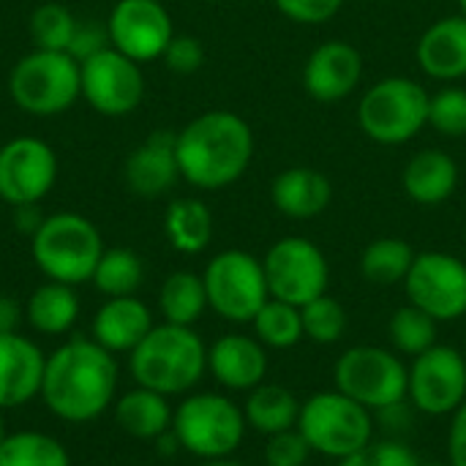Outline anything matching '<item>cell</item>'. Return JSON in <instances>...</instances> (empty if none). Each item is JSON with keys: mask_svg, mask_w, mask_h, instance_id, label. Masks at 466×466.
Masks as SVG:
<instances>
[{"mask_svg": "<svg viewBox=\"0 0 466 466\" xmlns=\"http://www.w3.org/2000/svg\"><path fill=\"white\" fill-rule=\"evenodd\" d=\"M115 388L117 363L98 341L74 339L46 358L41 399L60 420H96L112 404Z\"/></svg>", "mask_w": 466, "mask_h": 466, "instance_id": "obj_1", "label": "cell"}, {"mask_svg": "<svg viewBox=\"0 0 466 466\" xmlns=\"http://www.w3.org/2000/svg\"><path fill=\"white\" fill-rule=\"evenodd\" d=\"M175 153L186 183L202 191H218L238 183L251 167L254 131L240 115L210 109L177 131Z\"/></svg>", "mask_w": 466, "mask_h": 466, "instance_id": "obj_2", "label": "cell"}, {"mask_svg": "<svg viewBox=\"0 0 466 466\" xmlns=\"http://www.w3.org/2000/svg\"><path fill=\"white\" fill-rule=\"evenodd\" d=\"M208 369V350L202 339L186 325L153 328L131 352V374L139 388L161 396L191 390Z\"/></svg>", "mask_w": 466, "mask_h": 466, "instance_id": "obj_3", "label": "cell"}, {"mask_svg": "<svg viewBox=\"0 0 466 466\" xmlns=\"http://www.w3.org/2000/svg\"><path fill=\"white\" fill-rule=\"evenodd\" d=\"M30 254L49 281L82 284L90 281L104 254L101 235L93 221L79 213H55L30 238Z\"/></svg>", "mask_w": 466, "mask_h": 466, "instance_id": "obj_4", "label": "cell"}, {"mask_svg": "<svg viewBox=\"0 0 466 466\" xmlns=\"http://www.w3.org/2000/svg\"><path fill=\"white\" fill-rule=\"evenodd\" d=\"M429 90L410 76H385L374 82L360 104V131L377 145H404L429 126Z\"/></svg>", "mask_w": 466, "mask_h": 466, "instance_id": "obj_5", "label": "cell"}, {"mask_svg": "<svg viewBox=\"0 0 466 466\" xmlns=\"http://www.w3.org/2000/svg\"><path fill=\"white\" fill-rule=\"evenodd\" d=\"M8 93L27 115L52 117L82 96V68L68 52L35 49L11 68Z\"/></svg>", "mask_w": 466, "mask_h": 466, "instance_id": "obj_6", "label": "cell"}, {"mask_svg": "<svg viewBox=\"0 0 466 466\" xmlns=\"http://www.w3.org/2000/svg\"><path fill=\"white\" fill-rule=\"evenodd\" d=\"M298 429L311 451L339 461L363 451L374 434L369 410L341 390L317 393L306 404H300Z\"/></svg>", "mask_w": 466, "mask_h": 466, "instance_id": "obj_7", "label": "cell"}, {"mask_svg": "<svg viewBox=\"0 0 466 466\" xmlns=\"http://www.w3.org/2000/svg\"><path fill=\"white\" fill-rule=\"evenodd\" d=\"M172 431L188 453L221 461L238 451L246 434V415L235 401L218 393H199L186 399L172 415Z\"/></svg>", "mask_w": 466, "mask_h": 466, "instance_id": "obj_8", "label": "cell"}, {"mask_svg": "<svg viewBox=\"0 0 466 466\" xmlns=\"http://www.w3.org/2000/svg\"><path fill=\"white\" fill-rule=\"evenodd\" d=\"M202 281L208 306L229 322H254L270 298L262 262L240 248L216 254L208 262Z\"/></svg>", "mask_w": 466, "mask_h": 466, "instance_id": "obj_9", "label": "cell"}, {"mask_svg": "<svg viewBox=\"0 0 466 466\" xmlns=\"http://www.w3.org/2000/svg\"><path fill=\"white\" fill-rule=\"evenodd\" d=\"M336 388L366 410L382 412L407 399L410 371L388 350L352 347L336 363Z\"/></svg>", "mask_w": 466, "mask_h": 466, "instance_id": "obj_10", "label": "cell"}, {"mask_svg": "<svg viewBox=\"0 0 466 466\" xmlns=\"http://www.w3.org/2000/svg\"><path fill=\"white\" fill-rule=\"evenodd\" d=\"M262 268L268 279V292L276 300L303 309L306 303L328 292V281H330L328 259L322 248L306 238L276 240L268 248Z\"/></svg>", "mask_w": 466, "mask_h": 466, "instance_id": "obj_11", "label": "cell"}, {"mask_svg": "<svg viewBox=\"0 0 466 466\" xmlns=\"http://www.w3.org/2000/svg\"><path fill=\"white\" fill-rule=\"evenodd\" d=\"M404 287L410 303L434 317L437 322H453L466 314V262L453 254H415Z\"/></svg>", "mask_w": 466, "mask_h": 466, "instance_id": "obj_12", "label": "cell"}, {"mask_svg": "<svg viewBox=\"0 0 466 466\" xmlns=\"http://www.w3.org/2000/svg\"><path fill=\"white\" fill-rule=\"evenodd\" d=\"M82 68V96L85 101L106 117H123L142 104L145 76L137 60L117 52L115 46L79 63Z\"/></svg>", "mask_w": 466, "mask_h": 466, "instance_id": "obj_13", "label": "cell"}, {"mask_svg": "<svg viewBox=\"0 0 466 466\" xmlns=\"http://www.w3.org/2000/svg\"><path fill=\"white\" fill-rule=\"evenodd\" d=\"M407 396L420 412L431 418L456 412L466 401L464 355L453 347H440V344L418 355L410 369Z\"/></svg>", "mask_w": 466, "mask_h": 466, "instance_id": "obj_14", "label": "cell"}, {"mask_svg": "<svg viewBox=\"0 0 466 466\" xmlns=\"http://www.w3.org/2000/svg\"><path fill=\"white\" fill-rule=\"evenodd\" d=\"M57 177L55 150L35 139L19 137L0 147V199L11 208L41 202Z\"/></svg>", "mask_w": 466, "mask_h": 466, "instance_id": "obj_15", "label": "cell"}, {"mask_svg": "<svg viewBox=\"0 0 466 466\" xmlns=\"http://www.w3.org/2000/svg\"><path fill=\"white\" fill-rule=\"evenodd\" d=\"M109 44L137 63L164 55L175 38L172 16L161 0H117L106 22Z\"/></svg>", "mask_w": 466, "mask_h": 466, "instance_id": "obj_16", "label": "cell"}, {"mask_svg": "<svg viewBox=\"0 0 466 466\" xmlns=\"http://www.w3.org/2000/svg\"><path fill=\"white\" fill-rule=\"evenodd\" d=\"M363 79V55L344 38L322 41L303 66V87L314 101L336 104L358 90Z\"/></svg>", "mask_w": 466, "mask_h": 466, "instance_id": "obj_17", "label": "cell"}, {"mask_svg": "<svg viewBox=\"0 0 466 466\" xmlns=\"http://www.w3.org/2000/svg\"><path fill=\"white\" fill-rule=\"evenodd\" d=\"M175 142L177 134L158 128L139 147H134V153L126 161V186L137 197L156 199L180 180Z\"/></svg>", "mask_w": 466, "mask_h": 466, "instance_id": "obj_18", "label": "cell"}, {"mask_svg": "<svg viewBox=\"0 0 466 466\" xmlns=\"http://www.w3.org/2000/svg\"><path fill=\"white\" fill-rule=\"evenodd\" d=\"M44 352L19 333H0V410L22 407L41 396Z\"/></svg>", "mask_w": 466, "mask_h": 466, "instance_id": "obj_19", "label": "cell"}, {"mask_svg": "<svg viewBox=\"0 0 466 466\" xmlns=\"http://www.w3.org/2000/svg\"><path fill=\"white\" fill-rule=\"evenodd\" d=\"M418 66L440 82H459L466 76V16L453 14L431 22L418 46Z\"/></svg>", "mask_w": 466, "mask_h": 466, "instance_id": "obj_20", "label": "cell"}, {"mask_svg": "<svg viewBox=\"0 0 466 466\" xmlns=\"http://www.w3.org/2000/svg\"><path fill=\"white\" fill-rule=\"evenodd\" d=\"M270 199L287 218L306 221L319 216L333 199V183L314 167H289L270 183Z\"/></svg>", "mask_w": 466, "mask_h": 466, "instance_id": "obj_21", "label": "cell"}, {"mask_svg": "<svg viewBox=\"0 0 466 466\" xmlns=\"http://www.w3.org/2000/svg\"><path fill=\"white\" fill-rule=\"evenodd\" d=\"M208 369L229 390H254L268 374V355L248 336H221L208 350Z\"/></svg>", "mask_w": 466, "mask_h": 466, "instance_id": "obj_22", "label": "cell"}, {"mask_svg": "<svg viewBox=\"0 0 466 466\" xmlns=\"http://www.w3.org/2000/svg\"><path fill=\"white\" fill-rule=\"evenodd\" d=\"M401 186L407 197L423 208L442 205L453 197L459 186V164L453 161L451 153L440 147L420 150L407 161L401 172Z\"/></svg>", "mask_w": 466, "mask_h": 466, "instance_id": "obj_23", "label": "cell"}, {"mask_svg": "<svg viewBox=\"0 0 466 466\" xmlns=\"http://www.w3.org/2000/svg\"><path fill=\"white\" fill-rule=\"evenodd\" d=\"M153 330V317L134 295L109 298L93 319V341L109 352H134L137 344Z\"/></svg>", "mask_w": 466, "mask_h": 466, "instance_id": "obj_24", "label": "cell"}, {"mask_svg": "<svg viewBox=\"0 0 466 466\" xmlns=\"http://www.w3.org/2000/svg\"><path fill=\"white\" fill-rule=\"evenodd\" d=\"M115 420L126 434L137 440H158L164 431L172 429V410L167 404V396L137 388L115 404Z\"/></svg>", "mask_w": 466, "mask_h": 466, "instance_id": "obj_25", "label": "cell"}, {"mask_svg": "<svg viewBox=\"0 0 466 466\" xmlns=\"http://www.w3.org/2000/svg\"><path fill=\"white\" fill-rule=\"evenodd\" d=\"M79 317V298L74 287L49 281L41 284L27 300V322L44 336H60L71 330Z\"/></svg>", "mask_w": 466, "mask_h": 466, "instance_id": "obj_26", "label": "cell"}, {"mask_svg": "<svg viewBox=\"0 0 466 466\" xmlns=\"http://www.w3.org/2000/svg\"><path fill=\"white\" fill-rule=\"evenodd\" d=\"M246 423L257 429L259 434H281L292 426H298L300 404L292 390L281 385H257L246 401Z\"/></svg>", "mask_w": 466, "mask_h": 466, "instance_id": "obj_27", "label": "cell"}, {"mask_svg": "<svg viewBox=\"0 0 466 466\" xmlns=\"http://www.w3.org/2000/svg\"><path fill=\"white\" fill-rule=\"evenodd\" d=\"M164 232L169 243L183 254H199L210 246L213 216L199 199H175L164 216Z\"/></svg>", "mask_w": 466, "mask_h": 466, "instance_id": "obj_28", "label": "cell"}, {"mask_svg": "<svg viewBox=\"0 0 466 466\" xmlns=\"http://www.w3.org/2000/svg\"><path fill=\"white\" fill-rule=\"evenodd\" d=\"M158 306H161V314L167 322L191 328L202 317V311L208 309V292H205L202 276L188 273V270L172 273L161 284Z\"/></svg>", "mask_w": 466, "mask_h": 466, "instance_id": "obj_29", "label": "cell"}, {"mask_svg": "<svg viewBox=\"0 0 466 466\" xmlns=\"http://www.w3.org/2000/svg\"><path fill=\"white\" fill-rule=\"evenodd\" d=\"M415 262V251L401 238H380L366 246L360 257V273L377 287H393L407 279Z\"/></svg>", "mask_w": 466, "mask_h": 466, "instance_id": "obj_30", "label": "cell"}, {"mask_svg": "<svg viewBox=\"0 0 466 466\" xmlns=\"http://www.w3.org/2000/svg\"><path fill=\"white\" fill-rule=\"evenodd\" d=\"M0 466H71V459L55 437L19 431L0 442Z\"/></svg>", "mask_w": 466, "mask_h": 466, "instance_id": "obj_31", "label": "cell"}, {"mask_svg": "<svg viewBox=\"0 0 466 466\" xmlns=\"http://www.w3.org/2000/svg\"><path fill=\"white\" fill-rule=\"evenodd\" d=\"M142 276H145L142 259L131 248H104L90 281L106 298H126L139 289Z\"/></svg>", "mask_w": 466, "mask_h": 466, "instance_id": "obj_32", "label": "cell"}, {"mask_svg": "<svg viewBox=\"0 0 466 466\" xmlns=\"http://www.w3.org/2000/svg\"><path fill=\"white\" fill-rule=\"evenodd\" d=\"M257 339L270 350H289L303 339V317L300 309L276 298H268V303L254 317Z\"/></svg>", "mask_w": 466, "mask_h": 466, "instance_id": "obj_33", "label": "cell"}, {"mask_svg": "<svg viewBox=\"0 0 466 466\" xmlns=\"http://www.w3.org/2000/svg\"><path fill=\"white\" fill-rule=\"evenodd\" d=\"M390 341L404 355H423L437 344V319L418 306H401L390 319Z\"/></svg>", "mask_w": 466, "mask_h": 466, "instance_id": "obj_34", "label": "cell"}, {"mask_svg": "<svg viewBox=\"0 0 466 466\" xmlns=\"http://www.w3.org/2000/svg\"><path fill=\"white\" fill-rule=\"evenodd\" d=\"M74 14L60 3H44L30 16V38L35 49H52V52H68L71 38L76 33Z\"/></svg>", "mask_w": 466, "mask_h": 466, "instance_id": "obj_35", "label": "cell"}, {"mask_svg": "<svg viewBox=\"0 0 466 466\" xmlns=\"http://www.w3.org/2000/svg\"><path fill=\"white\" fill-rule=\"evenodd\" d=\"M303 317V336L314 339L317 344H336L347 330V311L339 300L319 295L317 300L300 309Z\"/></svg>", "mask_w": 466, "mask_h": 466, "instance_id": "obj_36", "label": "cell"}, {"mask_svg": "<svg viewBox=\"0 0 466 466\" xmlns=\"http://www.w3.org/2000/svg\"><path fill=\"white\" fill-rule=\"evenodd\" d=\"M429 126L448 137H466V90L464 87H442L429 101Z\"/></svg>", "mask_w": 466, "mask_h": 466, "instance_id": "obj_37", "label": "cell"}, {"mask_svg": "<svg viewBox=\"0 0 466 466\" xmlns=\"http://www.w3.org/2000/svg\"><path fill=\"white\" fill-rule=\"evenodd\" d=\"M341 466H420V461L404 442H396V440L374 442L371 440L363 451L344 459Z\"/></svg>", "mask_w": 466, "mask_h": 466, "instance_id": "obj_38", "label": "cell"}, {"mask_svg": "<svg viewBox=\"0 0 466 466\" xmlns=\"http://www.w3.org/2000/svg\"><path fill=\"white\" fill-rule=\"evenodd\" d=\"M311 456V445L300 434V429H287L281 434H273L265 448L268 466H306Z\"/></svg>", "mask_w": 466, "mask_h": 466, "instance_id": "obj_39", "label": "cell"}, {"mask_svg": "<svg viewBox=\"0 0 466 466\" xmlns=\"http://www.w3.org/2000/svg\"><path fill=\"white\" fill-rule=\"evenodd\" d=\"M276 8L298 25H322L333 19L344 0H273Z\"/></svg>", "mask_w": 466, "mask_h": 466, "instance_id": "obj_40", "label": "cell"}, {"mask_svg": "<svg viewBox=\"0 0 466 466\" xmlns=\"http://www.w3.org/2000/svg\"><path fill=\"white\" fill-rule=\"evenodd\" d=\"M161 57H164V63H167L169 71L186 76V74H194V71L202 68V63H205V49H202V41L194 38V35H175V38L167 44V49H164Z\"/></svg>", "mask_w": 466, "mask_h": 466, "instance_id": "obj_41", "label": "cell"}, {"mask_svg": "<svg viewBox=\"0 0 466 466\" xmlns=\"http://www.w3.org/2000/svg\"><path fill=\"white\" fill-rule=\"evenodd\" d=\"M112 46L109 44V33L106 27H101L98 22H85V25H76V33L71 38V46H68V55L76 60V63H85L87 57L98 55L101 49Z\"/></svg>", "mask_w": 466, "mask_h": 466, "instance_id": "obj_42", "label": "cell"}, {"mask_svg": "<svg viewBox=\"0 0 466 466\" xmlns=\"http://www.w3.org/2000/svg\"><path fill=\"white\" fill-rule=\"evenodd\" d=\"M448 451H451V466H466V401L453 412Z\"/></svg>", "mask_w": 466, "mask_h": 466, "instance_id": "obj_43", "label": "cell"}, {"mask_svg": "<svg viewBox=\"0 0 466 466\" xmlns=\"http://www.w3.org/2000/svg\"><path fill=\"white\" fill-rule=\"evenodd\" d=\"M14 224H16V229H22V232H27L33 238L35 229L44 224V216L38 210V202H33V205H16L14 208Z\"/></svg>", "mask_w": 466, "mask_h": 466, "instance_id": "obj_44", "label": "cell"}, {"mask_svg": "<svg viewBox=\"0 0 466 466\" xmlns=\"http://www.w3.org/2000/svg\"><path fill=\"white\" fill-rule=\"evenodd\" d=\"M19 303L8 295H0V333H16L19 328Z\"/></svg>", "mask_w": 466, "mask_h": 466, "instance_id": "obj_45", "label": "cell"}, {"mask_svg": "<svg viewBox=\"0 0 466 466\" xmlns=\"http://www.w3.org/2000/svg\"><path fill=\"white\" fill-rule=\"evenodd\" d=\"M205 466H243V464H235V461H227V459H221V461H210V464Z\"/></svg>", "mask_w": 466, "mask_h": 466, "instance_id": "obj_46", "label": "cell"}, {"mask_svg": "<svg viewBox=\"0 0 466 466\" xmlns=\"http://www.w3.org/2000/svg\"><path fill=\"white\" fill-rule=\"evenodd\" d=\"M5 440V423H3V412H0V442Z\"/></svg>", "mask_w": 466, "mask_h": 466, "instance_id": "obj_47", "label": "cell"}, {"mask_svg": "<svg viewBox=\"0 0 466 466\" xmlns=\"http://www.w3.org/2000/svg\"><path fill=\"white\" fill-rule=\"evenodd\" d=\"M459 8H461V14L466 16V0H459Z\"/></svg>", "mask_w": 466, "mask_h": 466, "instance_id": "obj_48", "label": "cell"}, {"mask_svg": "<svg viewBox=\"0 0 466 466\" xmlns=\"http://www.w3.org/2000/svg\"><path fill=\"white\" fill-rule=\"evenodd\" d=\"M426 466H451V464H426Z\"/></svg>", "mask_w": 466, "mask_h": 466, "instance_id": "obj_49", "label": "cell"}, {"mask_svg": "<svg viewBox=\"0 0 466 466\" xmlns=\"http://www.w3.org/2000/svg\"><path fill=\"white\" fill-rule=\"evenodd\" d=\"M213 3H216V0H213Z\"/></svg>", "mask_w": 466, "mask_h": 466, "instance_id": "obj_50", "label": "cell"}]
</instances>
